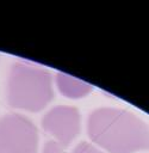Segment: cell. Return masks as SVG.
<instances>
[{
	"instance_id": "277c9868",
	"label": "cell",
	"mask_w": 149,
	"mask_h": 153,
	"mask_svg": "<svg viewBox=\"0 0 149 153\" xmlns=\"http://www.w3.org/2000/svg\"><path fill=\"white\" fill-rule=\"evenodd\" d=\"M42 126L54 141L64 148L80 131V114L73 106H55L44 115Z\"/></svg>"
},
{
	"instance_id": "5b68a950",
	"label": "cell",
	"mask_w": 149,
	"mask_h": 153,
	"mask_svg": "<svg viewBox=\"0 0 149 153\" xmlns=\"http://www.w3.org/2000/svg\"><path fill=\"white\" fill-rule=\"evenodd\" d=\"M56 84L60 92L68 98H81L93 88L91 84L62 72H58L56 75Z\"/></svg>"
},
{
	"instance_id": "6da1fadb",
	"label": "cell",
	"mask_w": 149,
	"mask_h": 153,
	"mask_svg": "<svg viewBox=\"0 0 149 153\" xmlns=\"http://www.w3.org/2000/svg\"><path fill=\"white\" fill-rule=\"evenodd\" d=\"M88 136L110 153L149 149V127L135 115L113 108L94 110L87 121Z\"/></svg>"
},
{
	"instance_id": "7a4b0ae2",
	"label": "cell",
	"mask_w": 149,
	"mask_h": 153,
	"mask_svg": "<svg viewBox=\"0 0 149 153\" xmlns=\"http://www.w3.org/2000/svg\"><path fill=\"white\" fill-rule=\"evenodd\" d=\"M52 98L49 71L25 61H18L12 66L7 81L10 106L37 112L44 109Z\"/></svg>"
},
{
	"instance_id": "3957f363",
	"label": "cell",
	"mask_w": 149,
	"mask_h": 153,
	"mask_svg": "<svg viewBox=\"0 0 149 153\" xmlns=\"http://www.w3.org/2000/svg\"><path fill=\"white\" fill-rule=\"evenodd\" d=\"M38 130L32 121L19 114L0 118V153H37Z\"/></svg>"
},
{
	"instance_id": "8992f818",
	"label": "cell",
	"mask_w": 149,
	"mask_h": 153,
	"mask_svg": "<svg viewBox=\"0 0 149 153\" xmlns=\"http://www.w3.org/2000/svg\"><path fill=\"white\" fill-rule=\"evenodd\" d=\"M72 153H104L101 151H99L98 148H95L93 145H91L89 142L82 141L79 145H76V147L73 149Z\"/></svg>"
},
{
	"instance_id": "52a82bcc",
	"label": "cell",
	"mask_w": 149,
	"mask_h": 153,
	"mask_svg": "<svg viewBox=\"0 0 149 153\" xmlns=\"http://www.w3.org/2000/svg\"><path fill=\"white\" fill-rule=\"evenodd\" d=\"M43 153H64V152H63V148L57 142H55L54 140H49L44 145Z\"/></svg>"
}]
</instances>
